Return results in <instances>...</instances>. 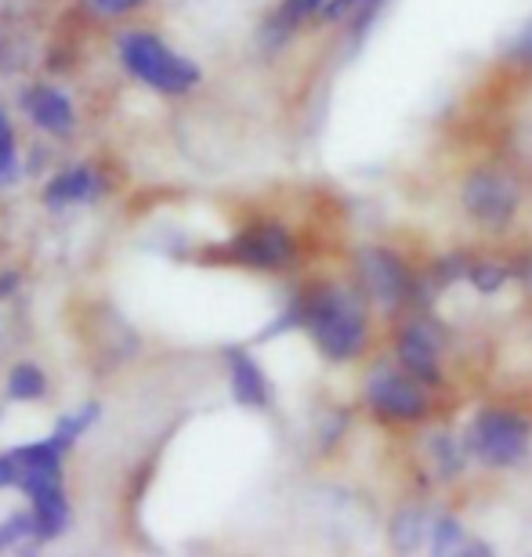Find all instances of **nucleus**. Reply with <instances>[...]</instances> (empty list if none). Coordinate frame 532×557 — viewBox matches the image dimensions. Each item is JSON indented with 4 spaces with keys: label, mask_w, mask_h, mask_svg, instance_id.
<instances>
[{
    "label": "nucleus",
    "mask_w": 532,
    "mask_h": 557,
    "mask_svg": "<svg viewBox=\"0 0 532 557\" xmlns=\"http://www.w3.org/2000/svg\"><path fill=\"white\" fill-rule=\"evenodd\" d=\"M305 305V330L312 333L319 351L334 362L355 359L366 344V308L359 294L341 286H323L316 294L301 297Z\"/></svg>",
    "instance_id": "nucleus-1"
},
{
    "label": "nucleus",
    "mask_w": 532,
    "mask_h": 557,
    "mask_svg": "<svg viewBox=\"0 0 532 557\" xmlns=\"http://www.w3.org/2000/svg\"><path fill=\"white\" fill-rule=\"evenodd\" d=\"M120 62L135 81L149 84L160 95H185L203 81L199 65L188 54L174 51L149 29H127L120 37Z\"/></svg>",
    "instance_id": "nucleus-2"
},
{
    "label": "nucleus",
    "mask_w": 532,
    "mask_h": 557,
    "mask_svg": "<svg viewBox=\"0 0 532 557\" xmlns=\"http://www.w3.org/2000/svg\"><path fill=\"white\" fill-rule=\"evenodd\" d=\"M532 428L525 417L511 413V409H482L479 417L468 423L463 434V453L490 467H515L525 460Z\"/></svg>",
    "instance_id": "nucleus-3"
},
{
    "label": "nucleus",
    "mask_w": 532,
    "mask_h": 557,
    "mask_svg": "<svg viewBox=\"0 0 532 557\" xmlns=\"http://www.w3.org/2000/svg\"><path fill=\"white\" fill-rule=\"evenodd\" d=\"M294 236L290 228L275 225V221H258V225L243 228L236 239L228 243V258L236 264L258 272H280L294 261Z\"/></svg>",
    "instance_id": "nucleus-4"
},
{
    "label": "nucleus",
    "mask_w": 532,
    "mask_h": 557,
    "mask_svg": "<svg viewBox=\"0 0 532 557\" xmlns=\"http://www.w3.org/2000/svg\"><path fill=\"white\" fill-rule=\"evenodd\" d=\"M366 403L387 420H424L431 409V398L417 376L392 370H373L366 381Z\"/></svg>",
    "instance_id": "nucleus-5"
},
{
    "label": "nucleus",
    "mask_w": 532,
    "mask_h": 557,
    "mask_svg": "<svg viewBox=\"0 0 532 557\" xmlns=\"http://www.w3.org/2000/svg\"><path fill=\"white\" fill-rule=\"evenodd\" d=\"M463 207L485 228H504L518 210V185L500 171H474L463 182Z\"/></svg>",
    "instance_id": "nucleus-6"
},
{
    "label": "nucleus",
    "mask_w": 532,
    "mask_h": 557,
    "mask_svg": "<svg viewBox=\"0 0 532 557\" xmlns=\"http://www.w3.org/2000/svg\"><path fill=\"white\" fill-rule=\"evenodd\" d=\"M359 272H362L366 289H370L381 308H398L403 300L413 297V278H409V269L395 258L392 250H384V247L362 250L359 253Z\"/></svg>",
    "instance_id": "nucleus-7"
},
{
    "label": "nucleus",
    "mask_w": 532,
    "mask_h": 557,
    "mask_svg": "<svg viewBox=\"0 0 532 557\" xmlns=\"http://www.w3.org/2000/svg\"><path fill=\"white\" fill-rule=\"evenodd\" d=\"M395 355L403 362L409 376H417L420 384H438V355H442V337L435 326H428L424 319L409 322L403 337L395 344Z\"/></svg>",
    "instance_id": "nucleus-8"
},
{
    "label": "nucleus",
    "mask_w": 532,
    "mask_h": 557,
    "mask_svg": "<svg viewBox=\"0 0 532 557\" xmlns=\"http://www.w3.org/2000/svg\"><path fill=\"white\" fill-rule=\"evenodd\" d=\"M18 106L26 109L29 120L44 131V135H51V138H70L73 135L76 109L70 102V95L59 91V87H51V84L29 87V91L18 95Z\"/></svg>",
    "instance_id": "nucleus-9"
},
{
    "label": "nucleus",
    "mask_w": 532,
    "mask_h": 557,
    "mask_svg": "<svg viewBox=\"0 0 532 557\" xmlns=\"http://www.w3.org/2000/svg\"><path fill=\"white\" fill-rule=\"evenodd\" d=\"M106 193V177L87 163L65 166L44 185V203L51 210H65V207H81V203H95L98 196Z\"/></svg>",
    "instance_id": "nucleus-10"
},
{
    "label": "nucleus",
    "mask_w": 532,
    "mask_h": 557,
    "mask_svg": "<svg viewBox=\"0 0 532 557\" xmlns=\"http://www.w3.org/2000/svg\"><path fill=\"white\" fill-rule=\"evenodd\" d=\"M225 362H228V387H232V398L243 406V409H264L272 403V387H269V376L258 366V359L239 348H228L225 351Z\"/></svg>",
    "instance_id": "nucleus-11"
},
{
    "label": "nucleus",
    "mask_w": 532,
    "mask_h": 557,
    "mask_svg": "<svg viewBox=\"0 0 532 557\" xmlns=\"http://www.w3.org/2000/svg\"><path fill=\"white\" fill-rule=\"evenodd\" d=\"M323 4L326 0H283L280 11H275V15L269 18V26H264V44H269V48H280V44L290 37L308 15L323 11Z\"/></svg>",
    "instance_id": "nucleus-12"
},
{
    "label": "nucleus",
    "mask_w": 532,
    "mask_h": 557,
    "mask_svg": "<svg viewBox=\"0 0 532 557\" xmlns=\"http://www.w3.org/2000/svg\"><path fill=\"white\" fill-rule=\"evenodd\" d=\"M11 456L18 460L22 471H51V474H62L65 449L48 434V438H40V442L15 445V449H11Z\"/></svg>",
    "instance_id": "nucleus-13"
},
{
    "label": "nucleus",
    "mask_w": 532,
    "mask_h": 557,
    "mask_svg": "<svg viewBox=\"0 0 532 557\" xmlns=\"http://www.w3.org/2000/svg\"><path fill=\"white\" fill-rule=\"evenodd\" d=\"M48 395V373L37 362H15L8 373V398L11 403H40Z\"/></svg>",
    "instance_id": "nucleus-14"
},
{
    "label": "nucleus",
    "mask_w": 532,
    "mask_h": 557,
    "mask_svg": "<svg viewBox=\"0 0 532 557\" xmlns=\"http://www.w3.org/2000/svg\"><path fill=\"white\" fill-rule=\"evenodd\" d=\"M98 420H102V406H98V403H84V406H76L73 413L59 417V423H54V431H51V438L59 442L65 453H70L73 445L81 442Z\"/></svg>",
    "instance_id": "nucleus-15"
},
{
    "label": "nucleus",
    "mask_w": 532,
    "mask_h": 557,
    "mask_svg": "<svg viewBox=\"0 0 532 557\" xmlns=\"http://www.w3.org/2000/svg\"><path fill=\"white\" fill-rule=\"evenodd\" d=\"M431 547H435V554H457V550H482L485 554V547L471 543L460 521L449 515L435 518V525H431Z\"/></svg>",
    "instance_id": "nucleus-16"
},
{
    "label": "nucleus",
    "mask_w": 532,
    "mask_h": 557,
    "mask_svg": "<svg viewBox=\"0 0 532 557\" xmlns=\"http://www.w3.org/2000/svg\"><path fill=\"white\" fill-rule=\"evenodd\" d=\"M424 510L420 507H406L403 515H398L395 521H392V547L395 550H417L420 543H424V532H428V525H424Z\"/></svg>",
    "instance_id": "nucleus-17"
},
{
    "label": "nucleus",
    "mask_w": 532,
    "mask_h": 557,
    "mask_svg": "<svg viewBox=\"0 0 532 557\" xmlns=\"http://www.w3.org/2000/svg\"><path fill=\"white\" fill-rule=\"evenodd\" d=\"M22 543H37V521H33V510H15L0 521V550L22 547Z\"/></svg>",
    "instance_id": "nucleus-18"
},
{
    "label": "nucleus",
    "mask_w": 532,
    "mask_h": 557,
    "mask_svg": "<svg viewBox=\"0 0 532 557\" xmlns=\"http://www.w3.org/2000/svg\"><path fill=\"white\" fill-rule=\"evenodd\" d=\"M22 163H18V149H15V127H11L8 113L0 109V185L18 182Z\"/></svg>",
    "instance_id": "nucleus-19"
},
{
    "label": "nucleus",
    "mask_w": 532,
    "mask_h": 557,
    "mask_svg": "<svg viewBox=\"0 0 532 557\" xmlns=\"http://www.w3.org/2000/svg\"><path fill=\"white\" fill-rule=\"evenodd\" d=\"M376 4H381V0H326L319 15H323L326 22H341V18H351V15L370 18L376 11Z\"/></svg>",
    "instance_id": "nucleus-20"
},
{
    "label": "nucleus",
    "mask_w": 532,
    "mask_h": 557,
    "mask_svg": "<svg viewBox=\"0 0 532 557\" xmlns=\"http://www.w3.org/2000/svg\"><path fill=\"white\" fill-rule=\"evenodd\" d=\"M428 449H431V456H435L438 471H446V474H457L460 471L463 453H460V445L449 438V434H431Z\"/></svg>",
    "instance_id": "nucleus-21"
},
{
    "label": "nucleus",
    "mask_w": 532,
    "mask_h": 557,
    "mask_svg": "<svg viewBox=\"0 0 532 557\" xmlns=\"http://www.w3.org/2000/svg\"><path fill=\"white\" fill-rule=\"evenodd\" d=\"M507 272L504 264H496V261H482V264H471V272H468V278H471V286L479 289V294H496L504 283H507Z\"/></svg>",
    "instance_id": "nucleus-22"
},
{
    "label": "nucleus",
    "mask_w": 532,
    "mask_h": 557,
    "mask_svg": "<svg viewBox=\"0 0 532 557\" xmlns=\"http://www.w3.org/2000/svg\"><path fill=\"white\" fill-rule=\"evenodd\" d=\"M81 4L98 18H124L131 11L146 8V0H81Z\"/></svg>",
    "instance_id": "nucleus-23"
},
{
    "label": "nucleus",
    "mask_w": 532,
    "mask_h": 557,
    "mask_svg": "<svg viewBox=\"0 0 532 557\" xmlns=\"http://www.w3.org/2000/svg\"><path fill=\"white\" fill-rule=\"evenodd\" d=\"M507 54H511L515 62H525V65H532V18L525 22L522 29L515 33V40L507 44Z\"/></svg>",
    "instance_id": "nucleus-24"
},
{
    "label": "nucleus",
    "mask_w": 532,
    "mask_h": 557,
    "mask_svg": "<svg viewBox=\"0 0 532 557\" xmlns=\"http://www.w3.org/2000/svg\"><path fill=\"white\" fill-rule=\"evenodd\" d=\"M468 272H471V264L463 261V258H446V261H438L435 283H438V286H449V283H457V278H463Z\"/></svg>",
    "instance_id": "nucleus-25"
},
{
    "label": "nucleus",
    "mask_w": 532,
    "mask_h": 557,
    "mask_svg": "<svg viewBox=\"0 0 532 557\" xmlns=\"http://www.w3.org/2000/svg\"><path fill=\"white\" fill-rule=\"evenodd\" d=\"M18 478H22L18 460H15V456H11V453H0V488L18 485Z\"/></svg>",
    "instance_id": "nucleus-26"
},
{
    "label": "nucleus",
    "mask_w": 532,
    "mask_h": 557,
    "mask_svg": "<svg viewBox=\"0 0 532 557\" xmlns=\"http://www.w3.org/2000/svg\"><path fill=\"white\" fill-rule=\"evenodd\" d=\"M18 286H22V275L18 272H0V300L15 297Z\"/></svg>",
    "instance_id": "nucleus-27"
},
{
    "label": "nucleus",
    "mask_w": 532,
    "mask_h": 557,
    "mask_svg": "<svg viewBox=\"0 0 532 557\" xmlns=\"http://www.w3.org/2000/svg\"><path fill=\"white\" fill-rule=\"evenodd\" d=\"M515 275L522 278V283H525V286L532 289V258H525L522 264H515Z\"/></svg>",
    "instance_id": "nucleus-28"
}]
</instances>
